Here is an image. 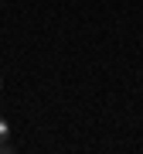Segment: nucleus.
Segmentation results:
<instances>
[{
  "label": "nucleus",
  "mask_w": 143,
  "mask_h": 154,
  "mask_svg": "<svg viewBox=\"0 0 143 154\" xmlns=\"http://www.w3.org/2000/svg\"><path fill=\"white\" fill-rule=\"evenodd\" d=\"M7 134H10V127H7V120L0 116V151H4V154H10V151H14V144L7 140Z\"/></svg>",
  "instance_id": "nucleus-1"
},
{
  "label": "nucleus",
  "mask_w": 143,
  "mask_h": 154,
  "mask_svg": "<svg viewBox=\"0 0 143 154\" xmlns=\"http://www.w3.org/2000/svg\"><path fill=\"white\" fill-rule=\"evenodd\" d=\"M0 86H4V79H0Z\"/></svg>",
  "instance_id": "nucleus-2"
}]
</instances>
